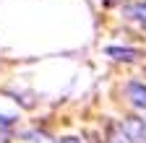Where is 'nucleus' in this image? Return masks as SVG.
Returning <instances> with one entry per match:
<instances>
[{"instance_id":"nucleus-1","label":"nucleus","mask_w":146,"mask_h":143,"mask_svg":"<svg viewBox=\"0 0 146 143\" xmlns=\"http://www.w3.org/2000/svg\"><path fill=\"white\" fill-rule=\"evenodd\" d=\"M125 96H128V101H131V107L143 117L146 115V83L143 81H128L125 83Z\"/></svg>"},{"instance_id":"nucleus-2","label":"nucleus","mask_w":146,"mask_h":143,"mask_svg":"<svg viewBox=\"0 0 146 143\" xmlns=\"http://www.w3.org/2000/svg\"><path fill=\"white\" fill-rule=\"evenodd\" d=\"M120 16L128 21L138 24L141 29H146V0H128V3L120 8Z\"/></svg>"},{"instance_id":"nucleus-3","label":"nucleus","mask_w":146,"mask_h":143,"mask_svg":"<svg viewBox=\"0 0 146 143\" xmlns=\"http://www.w3.org/2000/svg\"><path fill=\"white\" fill-rule=\"evenodd\" d=\"M104 55L112 57L115 63H138L141 60V52L133 49V47H115V44H110V47H104Z\"/></svg>"},{"instance_id":"nucleus-4","label":"nucleus","mask_w":146,"mask_h":143,"mask_svg":"<svg viewBox=\"0 0 146 143\" xmlns=\"http://www.w3.org/2000/svg\"><path fill=\"white\" fill-rule=\"evenodd\" d=\"M104 143H131L128 133L123 130V122H110L104 130Z\"/></svg>"},{"instance_id":"nucleus-5","label":"nucleus","mask_w":146,"mask_h":143,"mask_svg":"<svg viewBox=\"0 0 146 143\" xmlns=\"http://www.w3.org/2000/svg\"><path fill=\"white\" fill-rule=\"evenodd\" d=\"M16 115H3V112H0V133H3V130H11L13 128V125H16Z\"/></svg>"},{"instance_id":"nucleus-6","label":"nucleus","mask_w":146,"mask_h":143,"mask_svg":"<svg viewBox=\"0 0 146 143\" xmlns=\"http://www.w3.org/2000/svg\"><path fill=\"white\" fill-rule=\"evenodd\" d=\"M58 143H81L78 138H63V140H58Z\"/></svg>"},{"instance_id":"nucleus-7","label":"nucleus","mask_w":146,"mask_h":143,"mask_svg":"<svg viewBox=\"0 0 146 143\" xmlns=\"http://www.w3.org/2000/svg\"><path fill=\"white\" fill-rule=\"evenodd\" d=\"M102 3H117V0H102Z\"/></svg>"},{"instance_id":"nucleus-8","label":"nucleus","mask_w":146,"mask_h":143,"mask_svg":"<svg viewBox=\"0 0 146 143\" xmlns=\"http://www.w3.org/2000/svg\"><path fill=\"white\" fill-rule=\"evenodd\" d=\"M143 120H146V115H143Z\"/></svg>"}]
</instances>
